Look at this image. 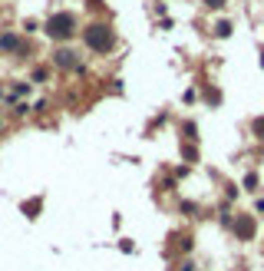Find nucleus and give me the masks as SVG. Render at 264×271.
<instances>
[{
  "instance_id": "nucleus-1",
  "label": "nucleus",
  "mask_w": 264,
  "mask_h": 271,
  "mask_svg": "<svg viewBox=\"0 0 264 271\" xmlns=\"http://www.w3.org/2000/svg\"><path fill=\"white\" fill-rule=\"evenodd\" d=\"M43 33H47L50 40H70L73 33H76V17L70 10H56V14L47 17V24H43Z\"/></svg>"
},
{
  "instance_id": "nucleus-2",
  "label": "nucleus",
  "mask_w": 264,
  "mask_h": 271,
  "mask_svg": "<svg viewBox=\"0 0 264 271\" xmlns=\"http://www.w3.org/2000/svg\"><path fill=\"white\" fill-rule=\"evenodd\" d=\"M83 40H86V47L93 50V53H106V50L112 47V30L106 24H89L86 30H83Z\"/></svg>"
},
{
  "instance_id": "nucleus-3",
  "label": "nucleus",
  "mask_w": 264,
  "mask_h": 271,
  "mask_svg": "<svg viewBox=\"0 0 264 271\" xmlns=\"http://www.w3.org/2000/svg\"><path fill=\"white\" fill-rule=\"evenodd\" d=\"M20 50H24V40L17 37V30L0 33V53H20Z\"/></svg>"
},
{
  "instance_id": "nucleus-4",
  "label": "nucleus",
  "mask_w": 264,
  "mask_h": 271,
  "mask_svg": "<svg viewBox=\"0 0 264 271\" xmlns=\"http://www.w3.org/2000/svg\"><path fill=\"white\" fill-rule=\"evenodd\" d=\"M53 66H60V70H76L80 60H76L73 50H56V53H53Z\"/></svg>"
},
{
  "instance_id": "nucleus-5",
  "label": "nucleus",
  "mask_w": 264,
  "mask_h": 271,
  "mask_svg": "<svg viewBox=\"0 0 264 271\" xmlns=\"http://www.w3.org/2000/svg\"><path fill=\"white\" fill-rule=\"evenodd\" d=\"M238 235L241 238H251V235H254V222H251V218H241L238 222Z\"/></svg>"
},
{
  "instance_id": "nucleus-6",
  "label": "nucleus",
  "mask_w": 264,
  "mask_h": 271,
  "mask_svg": "<svg viewBox=\"0 0 264 271\" xmlns=\"http://www.w3.org/2000/svg\"><path fill=\"white\" fill-rule=\"evenodd\" d=\"M40 205H43V199H30V202H24V212L30 218H37V212H40Z\"/></svg>"
},
{
  "instance_id": "nucleus-7",
  "label": "nucleus",
  "mask_w": 264,
  "mask_h": 271,
  "mask_svg": "<svg viewBox=\"0 0 264 271\" xmlns=\"http://www.w3.org/2000/svg\"><path fill=\"white\" fill-rule=\"evenodd\" d=\"M47 76H50V70H47V66H37V70L30 73V80H33V83H47Z\"/></svg>"
},
{
  "instance_id": "nucleus-8",
  "label": "nucleus",
  "mask_w": 264,
  "mask_h": 271,
  "mask_svg": "<svg viewBox=\"0 0 264 271\" xmlns=\"http://www.w3.org/2000/svg\"><path fill=\"white\" fill-rule=\"evenodd\" d=\"M14 112H17V116H27V112H30V106H27V103H14Z\"/></svg>"
},
{
  "instance_id": "nucleus-9",
  "label": "nucleus",
  "mask_w": 264,
  "mask_h": 271,
  "mask_svg": "<svg viewBox=\"0 0 264 271\" xmlns=\"http://www.w3.org/2000/svg\"><path fill=\"white\" fill-rule=\"evenodd\" d=\"M254 132H257V136H261V139H264V119H257V122H254Z\"/></svg>"
},
{
  "instance_id": "nucleus-10",
  "label": "nucleus",
  "mask_w": 264,
  "mask_h": 271,
  "mask_svg": "<svg viewBox=\"0 0 264 271\" xmlns=\"http://www.w3.org/2000/svg\"><path fill=\"white\" fill-rule=\"evenodd\" d=\"M208 7H224V0H205Z\"/></svg>"
},
{
  "instance_id": "nucleus-11",
  "label": "nucleus",
  "mask_w": 264,
  "mask_h": 271,
  "mask_svg": "<svg viewBox=\"0 0 264 271\" xmlns=\"http://www.w3.org/2000/svg\"><path fill=\"white\" fill-rule=\"evenodd\" d=\"M0 132H4V122H0Z\"/></svg>"
}]
</instances>
